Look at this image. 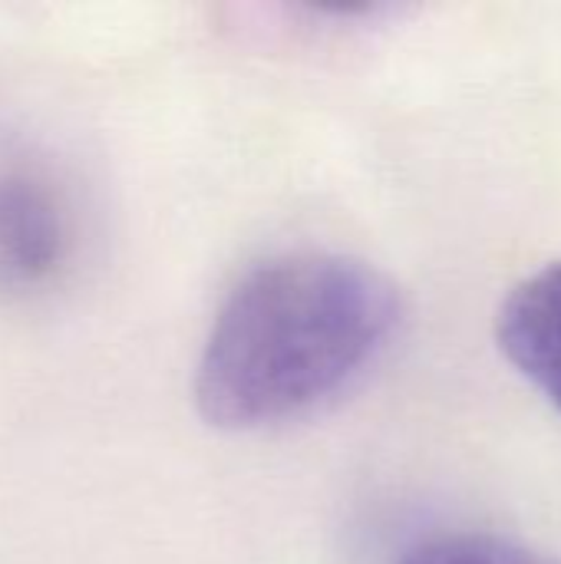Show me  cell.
<instances>
[{"instance_id":"obj_1","label":"cell","mask_w":561,"mask_h":564,"mask_svg":"<svg viewBox=\"0 0 561 564\" xmlns=\"http://www.w3.org/2000/svg\"><path fill=\"white\" fill-rule=\"evenodd\" d=\"M400 324V288L380 268L334 251L268 258L215 314L195 370V406L218 430L311 416L384 360Z\"/></svg>"},{"instance_id":"obj_2","label":"cell","mask_w":561,"mask_h":564,"mask_svg":"<svg viewBox=\"0 0 561 564\" xmlns=\"http://www.w3.org/2000/svg\"><path fill=\"white\" fill-rule=\"evenodd\" d=\"M73 212L63 188L33 165L0 169V291L50 288L73 254Z\"/></svg>"},{"instance_id":"obj_3","label":"cell","mask_w":561,"mask_h":564,"mask_svg":"<svg viewBox=\"0 0 561 564\" xmlns=\"http://www.w3.org/2000/svg\"><path fill=\"white\" fill-rule=\"evenodd\" d=\"M506 360L561 410V261L519 281L496 317Z\"/></svg>"},{"instance_id":"obj_4","label":"cell","mask_w":561,"mask_h":564,"mask_svg":"<svg viewBox=\"0 0 561 564\" xmlns=\"http://www.w3.org/2000/svg\"><path fill=\"white\" fill-rule=\"evenodd\" d=\"M397 564H561L516 539L493 532H446L413 545Z\"/></svg>"}]
</instances>
